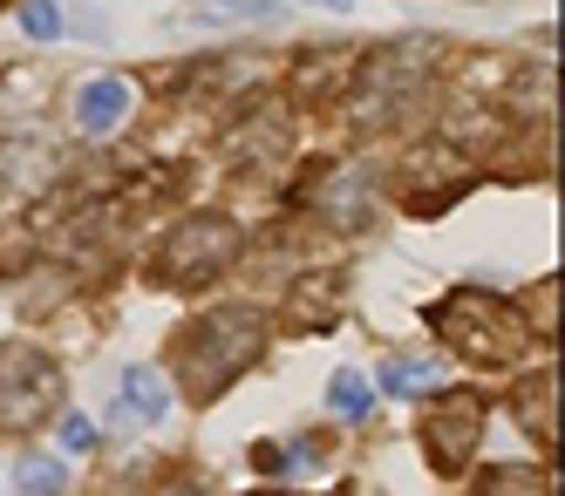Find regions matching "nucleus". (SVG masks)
Instances as JSON below:
<instances>
[{"label": "nucleus", "instance_id": "nucleus-9", "mask_svg": "<svg viewBox=\"0 0 565 496\" xmlns=\"http://www.w3.org/2000/svg\"><path fill=\"white\" fill-rule=\"evenodd\" d=\"M328 408L341 422H361L375 408V381L361 375V367H334V381H328Z\"/></svg>", "mask_w": 565, "mask_h": 496}, {"label": "nucleus", "instance_id": "nucleus-5", "mask_svg": "<svg viewBox=\"0 0 565 496\" xmlns=\"http://www.w3.org/2000/svg\"><path fill=\"white\" fill-rule=\"evenodd\" d=\"M55 388H62V375L42 347H28V341L0 347V416H42Z\"/></svg>", "mask_w": 565, "mask_h": 496}, {"label": "nucleus", "instance_id": "nucleus-12", "mask_svg": "<svg viewBox=\"0 0 565 496\" xmlns=\"http://www.w3.org/2000/svg\"><path fill=\"white\" fill-rule=\"evenodd\" d=\"M429 381H436V367L429 360H409V354H395L382 375H375V388L382 395H402V401H409V388H429Z\"/></svg>", "mask_w": 565, "mask_h": 496}, {"label": "nucleus", "instance_id": "nucleus-3", "mask_svg": "<svg viewBox=\"0 0 565 496\" xmlns=\"http://www.w3.org/2000/svg\"><path fill=\"white\" fill-rule=\"evenodd\" d=\"M232 259H238V225L218 218V212H205V218H184L164 238V252H157V279H164V285H205Z\"/></svg>", "mask_w": 565, "mask_h": 496}, {"label": "nucleus", "instance_id": "nucleus-8", "mask_svg": "<svg viewBox=\"0 0 565 496\" xmlns=\"http://www.w3.org/2000/svg\"><path fill=\"white\" fill-rule=\"evenodd\" d=\"M184 21L191 28H253V21H279V0H191Z\"/></svg>", "mask_w": 565, "mask_h": 496}, {"label": "nucleus", "instance_id": "nucleus-11", "mask_svg": "<svg viewBox=\"0 0 565 496\" xmlns=\"http://www.w3.org/2000/svg\"><path fill=\"white\" fill-rule=\"evenodd\" d=\"M14 483H21V496H62L68 489V463H55V456H21Z\"/></svg>", "mask_w": 565, "mask_h": 496}, {"label": "nucleus", "instance_id": "nucleus-2", "mask_svg": "<svg viewBox=\"0 0 565 496\" xmlns=\"http://www.w3.org/2000/svg\"><path fill=\"white\" fill-rule=\"evenodd\" d=\"M429 326L450 334V347H470L477 360H518L524 354V313H511L498 293H450L429 306Z\"/></svg>", "mask_w": 565, "mask_h": 496}, {"label": "nucleus", "instance_id": "nucleus-6", "mask_svg": "<svg viewBox=\"0 0 565 496\" xmlns=\"http://www.w3.org/2000/svg\"><path fill=\"white\" fill-rule=\"evenodd\" d=\"M164 408H171V395H164V375L157 367H124V381H116V429H157L164 422Z\"/></svg>", "mask_w": 565, "mask_h": 496}, {"label": "nucleus", "instance_id": "nucleus-17", "mask_svg": "<svg viewBox=\"0 0 565 496\" xmlns=\"http://www.w3.org/2000/svg\"><path fill=\"white\" fill-rule=\"evenodd\" d=\"M171 496H212V489H171Z\"/></svg>", "mask_w": 565, "mask_h": 496}, {"label": "nucleus", "instance_id": "nucleus-16", "mask_svg": "<svg viewBox=\"0 0 565 496\" xmlns=\"http://www.w3.org/2000/svg\"><path fill=\"white\" fill-rule=\"evenodd\" d=\"M307 8H334V14H354V0H307Z\"/></svg>", "mask_w": 565, "mask_h": 496}, {"label": "nucleus", "instance_id": "nucleus-7", "mask_svg": "<svg viewBox=\"0 0 565 496\" xmlns=\"http://www.w3.org/2000/svg\"><path fill=\"white\" fill-rule=\"evenodd\" d=\"M130 109V82L124 75H96L83 82V96H75V122H83V137H109L116 122Z\"/></svg>", "mask_w": 565, "mask_h": 496}, {"label": "nucleus", "instance_id": "nucleus-15", "mask_svg": "<svg viewBox=\"0 0 565 496\" xmlns=\"http://www.w3.org/2000/svg\"><path fill=\"white\" fill-rule=\"evenodd\" d=\"M62 449H96V422L89 416H62Z\"/></svg>", "mask_w": 565, "mask_h": 496}, {"label": "nucleus", "instance_id": "nucleus-13", "mask_svg": "<svg viewBox=\"0 0 565 496\" xmlns=\"http://www.w3.org/2000/svg\"><path fill=\"white\" fill-rule=\"evenodd\" d=\"M477 496H552V489H545L539 470H491L477 483Z\"/></svg>", "mask_w": 565, "mask_h": 496}, {"label": "nucleus", "instance_id": "nucleus-10", "mask_svg": "<svg viewBox=\"0 0 565 496\" xmlns=\"http://www.w3.org/2000/svg\"><path fill=\"white\" fill-rule=\"evenodd\" d=\"M511 408H524V429H532V442L552 449V375H532V381H524V401L511 395Z\"/></svg>", "mask_w": 565, "mask_h": 496}, {"label": "nucleus", "instance_id": "nucleus-4", "mask_svg": "<svg viewBox=\"0 0 565 496\" xmlns=\"http://www.w3.org/2000/svg\"><path fill=\"white\" fill-rule=\"evenodd\" d=\"M477 429H483V401H477L470 388H450V395L423 401V449H429V463H436L443 476H457V470L470 463Z\"/></svg>", "mask_w": 565, "mask_h": 496}, {"label": "nucleus", "instance_id": "nucleus-1", "mask_svg": "<svg viewBox=\"0 0 565 496\" xmlns=\"http://www.w3.org/2000/svg\"><path fill=\"white\" fill-rule=\"evenodd\" d=\"M266 354V320L253 306H212L178 334V388L191 401H218Z\"/></svg>", "mask_w": 565, "mask_h": 496}, {"label": "nucleus", "instance_id": "nucleus-14", "mask_svg": "<svg viewBox=\"0 0 565 496\" xmlns=\"http://www.w3.org/2000/svg\"><path fill=\"white\" fill-rule=\"evenodd\" d=\"M21 34L55 41L62 34V8H55V0H21Z\"/></svg>", "mask_w": 565, "mask_h": 496}]
</instances>
